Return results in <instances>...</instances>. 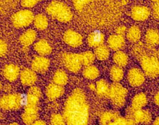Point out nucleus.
I'll list each match as a JSON object with an SVG mask.
<instances>
[{"label":"nucleus","mask_w":159,"mask_h":125,"mask_svg":"<svg viewBox=\"0 0 159 125\" xmlns=\"http://www.w3.org/2000/svg\"><path fill=\"white\" fill-rule=\"evenodd\" d=\"M63 117L67 125H87L89 105L82 90L76 88L65 103Z\"/></svg>","instance_id":"1"},{"label":"nucleus","mask_w":159,"mask_h":125,"mask_svg":"<svg viewBox=\"0 0 159 125\" xmlns=\"http://www.w3.org/2000/svg\"><path fill=\"white\" fill-rule=\"evenodd\" d=\"M47 12L52 17L61 22H67L71 20L73 14L65 3L60 1H52L46 7Z\"/></svg>","instance_id":"2"},{"label":"nucleus","mask_w":159,"mask_h":125,"mask_svg":"<svg viewBox=\"0 0 159 125\" xmlns=\"http://www.w3.org/2000/svg\"><path fill=\"white\" fill-rule=\"evenodd\" d=\"M127 90L119 83H113L110 86L109 98L116 108L122 107L125 102Z\"/></svg>","instance_id":"3"},{"label":"nucleus","mask_w":159,"mask_h":125,"mask_svg":"<svg viewBox=\"0 0 159 125\" xmlns=\"http://www.w3.org/2000/svg\"><path fill=\"white\" fill-rule=\"evenodd\" d=\"M140 64L146 75L155 78L159 75V59L155 56L145 55L141 58Z\"/></svg>","instance_id":"4"},{"label":"nucleus","mask_w":159,"mask_h":125,"mask_svg":"<svg viewBox=\"0 0 159 125\" xmlns=\"http://www.w3.org/2000/svg\"><path fill=\"white\" fill-rule=\"evenodd\" d=\"M24 103V98L19 93H12L4 95L0 100V105L4 110H16Z\"/></svg>","instance_id":"5"},{"label":"nucleus","mask_w":159,"mask_h":125,"mask_svg":"<svg viewBox=\"0 0 159 125\" xmlns=\"http://www.w3.org/2000/svg\"><path fill=\"white\" fill-rule=\"evenodd\" d=\"M33 12L27 9L20 10L14 14L11 17L13 25L16 28H22L29 25L34 20Z\"/></svg>","instance_id":"6"},{"label":"nucleus","mask_w":159,"mask_h":125,"mask_svg":"<svg viewBox=\"0 0 159 125\" xmlns=\"http://www.w3.org/2000/svg\"><path fill=\"white\" fill-rule=\"evenodd\" d=\"M62 61L66 68L71 72L77 73L81 68L82 62L80 53H64L62 55Z\"/></svg>","instance_id":"7"},{"label":"nucleus","mask_w":159,"mask_h":125,"mask_svg":"<svg viewBox=\"0 0 159 125\" xmlns=\"http://www.w3.org/2000/svg\"><path fill=\"white\" fill-rule=\"evenodd\" d=\"M126 118L134 119L137 123L148 124L152 120L151 113L146 109H134L129 107L126 110Z\"/></svg>","instance_id":"8"},{"label":"nucleus","mask_w":159,"mask_h":125,"mask_svg":"<svg viewBox=\"0 0 159 125\" xmlns=\"http://www.w3.org/2000/svg\"><path fill=\"white\" fill-rule=\"evenodd\" d=\"M42 91L37 86H31L25 98V108H39Z\"/></svg>","instance_id":"9"},{"label":"nucleus","mask_w":159,"mask_h":125,"mask_svg":"<svg viewBox=\"0 0 159 125\" xmlns=\"http://www.w3.org/2000/svg\"><path fill=\"white\" fill-rule=\"evenodd\" d=\"M127 80L131 86H139L145 81V75L140 69L132 68L128 72Z\"/></svg>","instance_id":"10"},{"label":"nucleus","mask_w":159,"mask_h":125,"mask_svg":"<svg viewBox=\"0 0 159 125\" xmlns=\"http://www.w3.org/2000/svg\"><path fill=\"white\" fill-rule=\"evenodd\" d=\"M63 40L66 44L73 47H78L83 43V37L73 30H67L63 35Z\"/></svg>","instance_id":"11"},{"label":"nucleus","mask_w":159,"mask_h":125,"mask_svg":"<svg viewBox=\"0 0 159 125\" xmlns=\"http://www.w3.org/2000/svg\"><path fill=\"white\" fill-rule=\"evenodd\" d=\"M50 66V60L47 57L37 56L35 57L31 63L32 70L37 73H43L47 72Z\"/></svg>","instance_id":"12"},{"label":"nucleus","mask_w":159,"mask_h":125,"mask_svg":"<svg viewBox=\"0 0 159 125\" xmlns=\"http://www.w3.org/2000/svg\"><path fill=\"white\" fill-rule=\"evenodd\" d=\"M121 116L116 111H107L103 113L99 119L101 125H117Z\"/></svg>","instance_id":"13"},{"label":"nucleus","mask_w":159,"mask_h":125,"mask_svg":"<svg viewBox=\"0 0 159 125\" xmlns=\"http://www.w3.org/2000/svg\"><path fill=\"white\" fill-rule=\"evenodd\" d=\"M150 14L149 9L144 6H135L131 10L132 18L137 21H145L149 17Z\"/></svg>","instance_id":"14"},{"label":"nucleus","mask_w":159,"mask_h":125,"mask_svg":"<svg viewBox=\"0 0 159 125\" xmlns=\"http://www.w3.org/2000/svg\"><path fill=\"white\" fill-rule=\"evenodd\" d=\"M20 73V70L17 65L15 64H7L2 69L4 76L10 81H14L17 80Z\"/></svg>","instance_id":"15"},{"label":"nucleus","mask_w":159,"mask_h":125,"mask_svg":"<svg viewBox=\"0 0 159 125\" xmlns=\"http://www.w3.org/2000/svg\"><path fill=\"white\" fill-rule=\"evenodd\" d=\"M20 77L22 83L25 86L33 85L37 80L35 72L30 68L24 69L20 73Z\"/></svg>","instance_id":"16"},{"label":"nucleus","mask_w":159,"mask_h":125,"mask_svg":"<svg viewBox=\"0 0 159 125\" xmlns=\"http://www.w3.org/2000/svg\"><path fill=\"white\" fill-rule=\"evenodd\" d=\"M39 116V108H24V111L22 114V119L27 125H32Z\"/></svg>","instance_id":"17"},{"label":"nucleus","mask_w":159,"mask_h":125,"mask_svg":"<svg viewBox=\"0 0 159 125\" xmlns=\"http://www.w3.org/2000/svg\"><path fill=\"white\" fill-rule=\"evenodd\" d=\"M64 88L55 83H50L46 88V95L50 100H53L61 96L64 93Z\"/></svg>","instance_id":"18"},{"label":"nucleus","mask_w":159,"mask_h":125,"mask_svg":"<svg viewBox=\"0 0 159 125\" xmlns=\"http://www.w3.org/2000/svg\"><path fill=\"white\" fill-rule=\"evenodd\" d=\"M107 42L109 48L113 50L119 51L125 45V39L124 36L117 34L110 35L108 37Z\"/></svg>","instance_id":"19"},{"label":"nucleus","mask_w":159,"mask_h":125,"mask_svg":"<svg viewBox=\"0 0 159 125\" xmlns=\"http://www.w3.org/2000/svg\"><path fill=\"white\" fill-rule=\"evenodd\" d=\"M104 41V35L100 31L91 32L88 37V44L91 47L97 48L102 45Z\"/></svg>","instance_id":"20"},{"label":"nucleus","mask_w":159,"mask_h":125,"mask_svg":"<svg viewBox=\"0 0 159 125\" xmlns=\"http://www.w3.org/2000/svg\"><path fill=\"white\" fill-rule=\"evenodd\" d=\"M37 33L34 30L28 29L20 35L19 41L20 44L25 47H28L35 41Z\"/></svg>","instance_id":"21"},{"label":"nucleus","mask_w":159,"mask_h":125,"mask_svg":"<svg viewBox=\"0 0 159 125\" xmlns=\"http://www.w3.org/2000/svg\"><path fill=\"white\" fill-rule=\"evenodd\" d=\"M96 91L97 95L101 98L109 97L110 86L105 80L101 79L96 82Z\"/></svg>","instance_id":"22"},{"label":"nucleus","mask_w":159,"mask_h":125,"mask_svg":"<svg viewBox=\"0 0 159 125\" xmlns=\"http://www.w3.org/2000/svg\"><path fill=\"white\" fill-rule=\"evenodd\" d=\"M34 49L42 56L49 55L52 52L51 46L48 42L44 39H41L37 41L34 45Z\"/></svg>","instance_id":"23"},{"label":"nucleus","mask_w":159,"mask_h":125,"mask_svg":"<svg viewBox=\"0 0 159 125\" xmlns=\"http://www.w3.org/2000/svg\"><path fill=\"white\" fill-rule=\"evenodd\" d=\"M145 41L150 46H156L159 44V33L153 29H148L145 34Z\"/></svg>","instance_id":"24"},{"label":"nucleus","mask_w":159,"mask_h":125,"mask_svg":"<svg viewBox=\"0 0 159 125\" xmlns=\"http://www.w3.org/2000/svg\"><path fill=\"white\" fill-rule=\"evenodd\" d=\"M147 99L146 95L143 93L137 94L132 100V108L134 109H142L146 105Z\"/></svg>","instance_id":"25"},{"label":"nucleus","mask_w":159,"mask_h":125,"mask_svg":"<svg viewBox=\"0 0 159 125\" xmlns=\"http://www.w3.org/2000/svg\"><path fill=\"white\" fill-rule=\"evenodd\" d=\"M113 60L117 66L125 67L128 63V56L122 51L119 50L114 53L112 57Z\"/></svg>","instance_id":"26"},{"label":"nucleus","mask_w":159,"mask_h":125,"mask_svg":"<svg viewBox=\"0 0 159 125\" xmlns=\"http://www.w3.org/2000/svg\"><path fill=\"white\" fill-rule=\"evenodd\" d=\"M53 81L54 83L63 86L65 85L68 81V75L63 70H58L55 72L53 76Z\"/></svg>","instance_id":"27"},{"label":"nucleus","mask_w":159,"mask_h":125,"mask_svg":"<svg viewBox=\"0 0 159 125\" xmlns=\"http://www.w3.org/2000/svg\"><path fill=\"white\" fill-rule=\"evenodd\" d=\"M141 37V32L139 27L131 26L127 32V38L131 42H136L139 40Z\"/></svg>","instance_id":"28"},{"label":"nucleus","mask_w":159,"mask_h":125,"mask_svg":"<svg viewBox=\"0 0 159 125\" xmlns=\"http://www.w3.org/2000/svg\"><path fill=\"white\" fill-rule=\"evenodd\" d=\"M109 49L105 45H101L94 50V55L99 60H105L109 57Z\"/></svg>","instance_id":"29"},{"label":"nucleus","mask_w":159,"mask_h":125,"mask_svg":"<svg viewBox=\"0 0 159 125\" xmlns=\"http://www.w3.org/2000/svg\"><path fill=\"white\" fill-rule=\"evenodd\" d=\"M83 75L87 79L94 80L98 77L99 71L96 67L94 65H89L84 68Z\"/></svg>","instance_id":"30"},{"label":"nucleus","mask_w":159,"mask_h":125,"mask_svg":"<svg viewBox=\"0 0 159 125\" xmlns=\"http://www.w3.org/2000/svg\"><path fill=\"white\" fill-rule=\"evenodd\" d=\"M110 77L114 83H118L120 81L124 76V72L121 67L113 65L110 69Z\"/></svg>","instance_id":"31"},{"label":"nucleus","mask_w":159,"mask_h":125,"mask_svg":"<svg viewBox=\"0 0 159 125\" xmlns=\"http://www.w3.org/2000/svg\"><path fill=\"white\" fill-rule=\"evenodd\" d=\"M34 23L35 27L39 30H44L48 26V19L43 14H39L34 17Z\"/></svg>","instance_id":"32"},{"label":"nucleus","mask_w":159,"mask_h":125,"mask_svg":"<svg viewBox=\"0 0 159 125\" xmlns=\"http://www.w3.org/2000/svg\"><path fill=\"white\" fill-rule=\"evenodd\" d=\"M80 54L82 65L86 67L89 65H91V64L94 61V58L96 57L94 55V53H93L91 51H86Z\"/></svg>","instance_id":"33"},{"label":"nucleus","mask_w":159,"mask_h":125,"mask_svg":"<svg viewBox=\"0 0 159 125\" xmlns=\"http://www.w3.org/2000/svg\"><path fill=\"white\" fill-rule=\"evenodd\" d=\"M52 125H65L66 121L63 116L55 113L51 116L50 118Z\"/></svg>","instance_id":"34"},{"label":"nucleus","mask_w":159,"mask_h":125,"mask_svg":"<svg viewBox=\"0 0 159 125\" xmlns=\"http://www.w3.org/2000/svg\"><path fill=\"white\" fill-rule=\"evenodd\" d=\"M89 1H74L73 4L76 9L80 11L81 10L84 6L88 4Z\"/></svg>","instance_id":"35"},{"label":"nucleus","mask_w":159,"mask_h":125,"mask_svg":"<svg viewBox=\"0 0 159 125\" xmlns=\"http://www.w3.org/2000/svg\"><path fill=\"white\" fill-rule=\"evenodd\" d=\"M7 50V45L5 41L3 40H0V55L1 57H3L6 55Z\"/></svg>","instance_id":"36"},{"label":"nucleus","mask_w":159,"mask_h":125,"mask_svg":"<svg viewBox=\"0 0 159 125\" xmlns=\"http://www.w3.org/2000/svg\"><path fill=\"white\" fill-rule=\"evenodd\" d=\"M152 9L153 17L157 19H159V2H155L153 4Z\"/></svg>","instance_id":"37"},{"label":"nucleus","mask_w":159,"mask_h":125,"mask_svg":"<svg viewBox=\"0 0 159 125\" xmlns=\"http://www.w3.org/2000/svg\"><path fill=\"white\" fill-rule=\"evenodd\" d=\"M38 2V1H22L21 5L25 7H32Z\"/></svg>","instance_id":"38"},{"label":"nucleus","mask_w":159,"mask_h":125,"mask_svg":"<svg viewBox=\"0 0 159 125\" xmlns=\"http://www.w3.org/2000/svg\"><path fill=\"white\" fill-rule=\"evenodd\" d=\"M126 30H127L126 27H125V26H124V25H121V26L118 27L116 29V34L123 36V35L125 34Z\"/></svg>","instance_id":"39"},{"label":"nucleus","mask_w":159,"mask_h":125,"mask_svg":"<svg viewBox=\"0 0 159 125\" xmlns=\"http://www.w3.org/2000/svg\"><path fill=\"white\" fill-rule=\"evenodd\" d=\"M125 125H138V123L136 121H135L134 119H129L126 118Z\"/></svg>","instance_id":"40"},{"label":"nucleus","mask_w":159,"mask_h":125,"mask_svg":"<svg viewBox=\"0 0 159 125\" xmlns=\"http://www.w3.org/2000/svg\"><path fill=\"white\" fill-rule=\"evenodd\" d=\"M32 125H47V124L42 120H37Z\"/></svg>","instance_id":"41"},{"label":"nucleus","mask_w":159,"mask_h":125,"mask_svg":"<svg viewBox=\"0 0 159 125\" xmlns=\"http://www.w3.org/2000/svg\"><path fill=\"white\" fill-rule=\"evenodd\" d=\"M154 101L155 104L159 106V91L155 95Z\"/></svg>","instance_id":"42"},{"label":"nucleus","mask_w":159,"mask_h":125,"mask_svg":"<svg viewBox=\"0 0 159 125\" xmlns=\"http://www.w3.org/2000/svg\"><path fill=\"white\" fill-rule=\"evenodd\" d=\"M89 88L92 91H96V86L93 83H91L89 85Z\"/></svg>","instance_id":"43"},{"label":"nucleus","mask_w":159,"mask_h":125,"mask_svg":"<svg viewBox=\"0 0 159 125\" xmlns=\"http://www.w3.org/2000/svg\"><path fill=\"white\" fill-rule=\"evenodd\" d=\"M153 125H159V116L157 117L153 122Z\"/></svg>","instance_id":"44"},{"label":"nucleus","mask_w":159,"mask_h":125,"mask_svg":"<svg viewBox=\"0 0 159 125\" xmlns=\"http://www.w3.org/2000/svg\"><path fill=\"white\" fill-rule=\"evenodd\" d=\"M9 125H19L17 123H11L10 124H9Z\"/></svg>","instance_id":"45"},{"label":"nucleus","mask_w":159,"mask_h":125,"mask_svg":"<svg viewBox=\"0 0 159 125\" xmlns=\"http://www.w3.org/2000/svg\"><path fill=\"white\" fill-rule=\"evenodd\" d=\"M157 55H158V59H159V49L158 50V52H157Z\"/></svg>","instance_id":"46"}]
</instances>
